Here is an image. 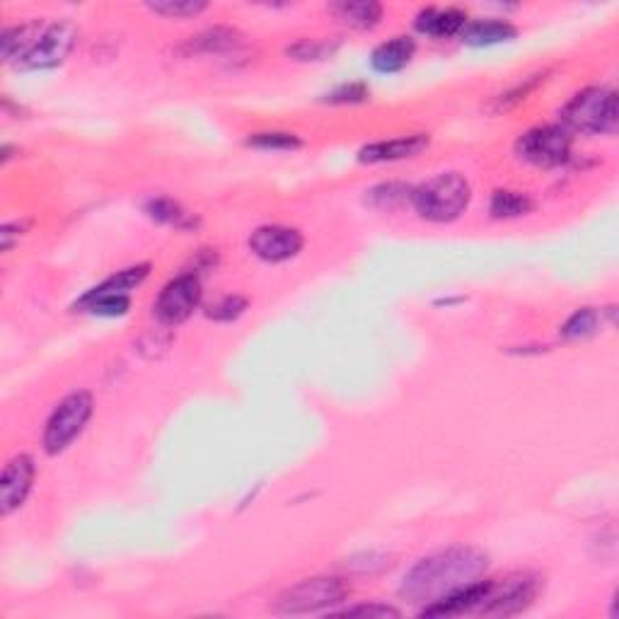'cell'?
<instances>
[{"label": "cell", "instance_id": "2e32d148", "mask_svg": "<svg viewBox=\"0 0 619 619\" xmlns=\"http://www.w3.org/2000/svg\"><path fill=\"white\" fill-rule=\"evenodd\" d=\"M131 308V295L129 293H114L104 291V288L95 286L90 288L83 298L75 303V310L90 312V315L100 317H124Z\"/></svg>", "mask_w": 619, "mask_h": 619}, {"label": "cell", "instance_id": "7a4b0ae2", "mask_svg": "<svg viewBox=\"0 0 619 619\" xmlns=\"http://www.w3.org/2000/svg\"><path fill=\"white\" fill-rule=\"evenodd\" d=\"M561 126L569 133H615L619 126V97L610 88H586L576 92L559 112Z\"/></svg>", "mask_w": 619, "mask_h": 619}, {"label": "cell", "instance_id": "8fae6325", "mask_svg": "<svg viewBox=\"0 0 619 619\" xmlns=\"http://www.w3.org/2000/svg\"><path fill=\"white\" fill-rule=\"evenodd\" d=\"M34 482V460L30 455H15L5 465L3 479H0V513L10 516L17 511L32 491Z\"/></svg>", "mask_w": 619, "mask_h": 619}, {"label": "cell", "instance_id": "e0dca14e", "mask_svg": "<svg viewBox=\"0 0 619 619\" xmlns=\"http://www.w3.org/2000/svg\"><path fill=\"white\" fill-rule=\"evenodd\" d=\"M242 46V34L233 27H211L184 44L187 54H228Z\"/></svg>", "mask_w": 619, "mask_h": 619}, {"label": "cell", "instance_id": "44dd1931", "mask_svg": "<svg viewBox=\"0 0 619 619\" xmlns=\"http://www.w3.org/2000/svg\"><path fill=\"white\" fill-rule=\"evenodd\" d=\"M547 75H549L547 71L535 73V75H530V78H523V80H520V83H518V85H513L511 90L501 92L499 97H494V104H491V112L499 114V112H508V109L518 107L520 102L528 100L532 92H535L537 88H540L542 83H545Z\"/></svg>", "mask_w": 619, "mask_h": 619}, {"label": "cell", "instance_id": "277c9868", "mask_svg": "<svg viewBox=\"0 0 619 619\" xmlns=\"http://www.w3.org/2000/svg\"><path fill=\"white\" fill-rule=\"evenodd\" d=\"M349 593L351 588L341 578H305V581L283 590L274 610L279 615H315V612H325L341 605L349 598Z\"/></svg>", "mask_w": 619, "mask_h": 619}, {"label": "cell", "instance_id": "d4e9b609", "mask_svg": "<svg viewBox=\"0 0 619 619\" xmlns=\"http://www.w3.org/2000/svg\"><path fill=\"white\" fill-rule=\"evenodd\" d=\"M206 8L208 3H204V0H155V3H148L150 13L175 17V20H182V17H196L204 13Z\"/></svg>", "mask_w": 619, "mask_h": 619}, {"label": "cell", "instance_id": "ffe728a7", "mask_svg": "<svg viewBox=\"0 0 619 619\" xmlns=\"http://www.w3.org/2000/svg\"><path fill=\"white\" fill-rule=\"evenodd\" d=\"M532 208H535V204H532V199L528 194L511 192V189H499V192H494V196H491V204H489V211L494 218L528 216Z\"/></svg>", "mask_w": 619, "mask_h": 619}, {"label": "cell", "instance_id": "8992f818", "mask_svg": "<svg viewBox=\"0 0 619 619\" xmlns=\"http://www.w3.org/2000/svg\"><path fill=\"white\" fill-rule=\"evenodd\" d=\"M78 42V27L71 20L44 22L34 44L15 61L17 71H49L61 66Z\"/></svg>", "mask_w": 619, "mask_h": 619}, {"label": "cell", "instance_id": "4fadbf2b", "mask_svg": "<svg viewBox=\"0 0 619 619\" xmlns=\"http://www.w3.org/2000/svg\"><path fill=\"white\" fill-rule=\"evenodd\" d=\"M467 25V13L460 8H424L416 15V32L433 39L460 37Z\"/></svg>", "mask_w": 619, "mask_h": 619}, {"label": "cell", "instance_id": "603a6c76", "mask_svg": "<svg viewBox=\"0 0 619 619\" xmlns=\"http://www.w3.org/2000/svg\"><path fill=\"white\" fill-rule=\"evenodd\" d=\"M412 194H414V187H407V184H397V182H390V184H380V187L370 189L368 192V199L370 204L378 206V208H397L402 204H412Z\"/></svg>", "mask_w": 619, "mask_h": 619}, {"label": "cell", "instance_id": "52a82bcc", "mask_svg": "<svg viewBox=\"0 0 619 619\" xmlns=\"http://www.w3.org/2000/svg\"><path fill=\"white\" fill-rule=\"evenodd\" d=\"M574 138L564 126H537L518 138L516 153L537 167H561L571 160Z\"/></svg>", "mask_w": 619, "mask_h": 619}, {"label": "cell", "instance_id": "7c38bea8", "mask_svg": "<svg viewBox=\"0 0 619 619\" xmlns=\"http://www.w3.org/2000/svg\"><path fill=\"white\" fill-rule=\"evenodd\" d=\"M431 143V138L426 133H412V136H399L390 138V141H378L370 143V146L361 148L358 153V160L368 165H378V163H397V160H407L414 158V155L424 153Z\"/></svg>", "mask_w": 619, "mask_h": 619}, {"label": "cell", "instance_id": "3957f363", "mask_svg": "<svg viewBox=\"0 0 619 619\" xmlns=\"http://www.w3.org/2000/svg\"><path fill=\"white\" fill-rule=\"evenodd\" d=\"M470 199V182L457 172H443L414 189L412 206L424 221L450 223L467 211Z\"/></svg>", "mask_w": 619, "mask_h": 619}, {"label": "cell", "instance_id": "7402d4cb", "mask_svg": "<svg viewBox=\"0 0 619 619\" xmlns=\"http://www.w3.org/2000/svg\"><path fill=\"white\" fill-rule=\"evenodd\" d=\"M598 327H600L598 310L581 308L564 322V327H561V337L569 339V341L588 339V337H593L595 332H598Z\"/></svg>", "mask_w": 619, "mask_h": 619}, {"label": "cell", "instance_id": "484cf974", "mask_svg": "<svg viewBox=\"0 0 619 619\" xmlns=\"http://www.w3.org/2000/svg\"><path fill=\"white\" fill-rule=\"evenodd\" d=\"M247 146L259 148V150H295L303 146L295 133H283V131H264V133H254V136L247 138Z\"/></svg>", "mask_w": 619, "mask_h": 619}, {"label": "cell", "instance_id": "9c48e42d", "mask_svg": "<svg viewBox=\"0 0 619 619\" xmlns=\"http://www.w3.org/2000/svg\"><path fill=\"white\" fill-rule=\"evenodd\" d=\"M201 279L194 271L172 279L167 286L160 291L158 300H155L153 312L158 317L160 325L165 327H177L182 322H187L194 315V310L201 305Z\"/></svg>", "mask_w": 619, "mask_h": 619}, {"label": "cell", "instance_id": "30bf717a", "mask_svg": "<svg viewBox=\"0 0 619 619\" xmlns=\"http://www.w3.org/2000/svg\"><path fill=\"white\" fill-rule=\"evenodd\" d=\"M305 245L300 230L286 228V225H262L250 235V250L254 257L269 264H281L298 257Z\"/></svg>", "mask_w": 619, "mask_h": 619}, {"label": "cell", "instance_id": "5bb4252c", "mask_svg": "<svg viewBox=\"0 0 619 619\" xmlns=\"http://www.w3.org/2000/svg\"><path fill=\"white\" fill-rule=\"evenodd\" d=\"M416 54V42L412 37H392L370 54V66L378 73H399L409 66Z\"/></svg>", "mask_w": 619, "mask_h": 619}, {"label": "cell", "instance_id": "f1b7e54d", "mask_svg": "<svg viewBox=\"0 0 619 619\" xmlns=\"http://www.w3.org/2000/svg\"><path fill=\"white\" fill-rule=\"evenodd\" d=\"M341 617H373V619H387V617H402V612L392 605H380V603H370V605H354L346 607V610L339 612Z\"/></svg>", "mask_w": 619, "mask_h": 619}, {"label": "cell", "instance_id": "5b68a950", "mask_svg": "<svg viewBox=\"0 0 619 619\" xmlns=\"http://www.w3.org/2000/svg\"><path fill=\"white\" fill-rule=\"evenodd\" d=\"M95 412V399L90 392L78 390L63 397L51 412L44 428V450L49 455H61L73 445L75 438L85 431L90 416Z\"/></svg>", "mask_w": 619, "mask_h": 619}, {"label": "cell", "instance_id": "6da1fadb", "mask_svg": "<svg viewBox=\"0 0 619 619\" xmlns=\"http://www.w3.org/2000/svg\"><path fill=\"white\" fill-rule=\"evenodd\" d=\"M487 564V554L474 547L443 549V552L431 554V557L421 559L419 564L409 569V574L402 581V588H399V595L407 603L426 607L436 603V600L448 598L455 590L479 581L487 571Z\"/></svg>", "mask_w": 619, "mask_h": 619}, {"label": "cell", "instance_id": "ac0fdd59", "mask_svg": "<svg viewBox=\"0 0 619 619\" xmlns=\"http://www.w3.org/2000/svg\"><path fill=\"white\" fill-rule=\"evenodd\" d=\"M329 10L354 30H373L383 20V5L373 3V0H341Z\"/></svg>", "mask_w": 619, "mask_h": 619}, {"label": "cell", "instance_id": "9a60e30c", "mask_svg": "<svg viewBox=\"0 0 619 619\" xmlns=\"http://www.w3.org/2000/svg\"><path fill=\"white\" fill-rule=\"evenodd\" d=\"M518 37V30L506 20H474L467 22L460 39L467 46H496L503 42H511Z\"/></svg>", "mask_w": 619, "mask_h": 619}, {"label": "cell", "instance_id": "ba28073f", "mask_svg": "<svg viewBox=\"0 0 619 619\" xmlns=\"http://www.w3.org/2000/svg\"><path fill=\"white\" fill-rule=\"evenodd\" d=\"M540 593V578L535 574H513L499 581H491L489 595L479 615L511 617L528 610Z\"/></svg>", "mask_w": 619, "mask_h": 619}, {"label": "cell", "instance_id": "83f0119b", "mask_svg": "<svg viewBox=\"0 0 619 619\" xmlns=\"http://www.w3.org/2000/svg\"><path fill=\"white\" fill-rule=\"evenodd\" d=\"M370 97V88L366 83H344L339 88L329 90L325 102L329 104H361Z\"/></svg>", "mask_w": 619, "mask_h": 619}, {"label": "cell", "instance_id": "4316f807", "mask_svg": "<svg viewBox=\"0 0 619 619\" xmlns=\"http://www.w3.org/2000/svg\"><path fill=\"white\" fill-rule=\"evenodd\" d=\"M245 310H247V300L242 298V295H225V298L208 305L206 315L216 322H233Z\"/></svg>", "mask_w": 619, "mask_h": 619}, {"label": "cell", "instance_id": "d6986e66", "mask_svg": "<svg viewBox=\"0 0 619 619\" xmlns=\"http://www.w3.org/2000/svg\"><path fill=\"white\" fill-rule=\"evenodd\" d=\"M146 213L153 221L172 225L177 230H194L199 228V218L194 213L184 211L177 201L167 199V196H158V199H150L146 204Z\"/></svg>", "mask_w": 619, "mask_h": 619}, {"label": "cell", "instance_id": "cb8c5ba5", "mask_svg": "<svg viewBox=\"0 0 619 619\" xmlns=\"http://www.w3.org/2000/svg\"><path fill=\"white\" fill-rule=\"evenodd\" d=\"M339 49V42H327V39H300L298 44L288 46L286 54L295 61H325Z\"/></svg>", "mask_w": 619, "mask_h": 619}]
</instances>
